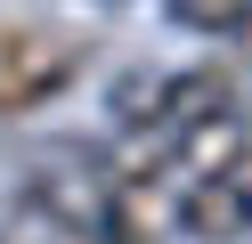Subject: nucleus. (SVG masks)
Returning a JSON list of instances; mask_svg holds the SVG:
<instances>
[{
	"label": "nucleus",
	"instance_id": "7ed1b4c3",
	"mask_svg": "<svg viewBox=\"0 0 252 244\" xmlns=\"http://www.w3.org/2000/svg\"><path fill=\"white\" fill-rule=\"evenodd\" d=\"M171 155V171L179 179H228V171H252V122H244V106L236 114H212V122H195V130H179V139H155Z\"/></svg>",
	"mask_w": 252,
	"mask_h": 244
},
{
	"label": "nucleus",
	"instance_id": "39448f33",
	"mask_svg": "<svg viewBox=\"0 0 252 244\" xmlns=\"http://www.w3.org/2000/svg\"><path fill=\"white\" fill-rule=\"evenodd\" d=\"M244 8H252V0H171V16H179L187 33H228Z\"/></svg>",
	"mask_w": 252,
	"mask_h": 244
},
{
	"label": "nucleus",
	"instance_id": "20e7f679",
	"mask_svg": "<svg viewBox=\"0 0 252 244\" xmlns=\"http://www.w3.org/2000/svg\"><path fill=\"white\" fill-rule=\"evenodd\" d=\"M179 228L195 244H244L252 236V171L187 179V187H179Z\"/></svg>",
	"mask_w": 252,
	"mask_h": 244
},
{
	"label": "nucleus",
	"instance_id": "f03ea898",
	"mask_svg": "<svg viewBox=\"0 0 252 244\" xmlns=\"http://www.w3.org/2000/svg\"><path fill=\"white\" fill-rule=\"evenodd\" d=\"M73 73H82V41L49 25H0V122L49 106L57 90H73Z\"/></svg>",
	"mask_w": 252,
	"mask_h": 244
},
{
	"label": "nucleus",
	"instance_id": "423d86ee",
	"mask_svg": "<svg viewBox=\"0 0 252 244\" xmlns=\"http://www.w3.org/2000/svg\"><path fill=\"white\" fill-rule=\"evenodd\" d=\"M228 33H236V57H244V65H252V8H244V16H236V25H228Z\"/></svg>",
	"mask_w": 252,
	"mask_h": 244
},
{
	"label": "nucleus",
	"instance_id": "f257e3e1",
	"mask_svg": "<svg viewBox=\"0 0 252 244\" xmlns=\"http://www.w3.org/2000/svg\"><path fill=\"white\" fill-rule=\"evenodd\" d=\"M25 195H33V211H49L73 236H106V220H114V163H98L90 146H57V155L33 163Z\"/></svg>",
	"mask_w": 252,
	"mask_h": 244
}]
</instances>
